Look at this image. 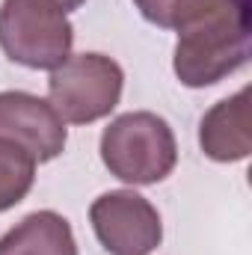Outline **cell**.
I'll return each mask as SVG.
<instances>
[{
    "instance_id": "cell-4",
    "label": "cell",
    "mask_w": 252,
    "mask_h": 255,
    "mask_svg": "<svg viewBox=\"0 0 252 255\" xmlns=\"http://www.w3.org/2000/svg\"><path fill=\"white\" fill-rule=\"evenodd\" d=\"M74 27L45 0L0 3V48L18 65L54 71L71 57Z\"/></svg>"
},
{
    "instance_id": "cell-7",
    "label": "cell",
    "mask_w": 252,
    "mask_h": 255,
    "mask_svg": "<svg viewBox=\"0 0 252 255\" xmlns=\"http://www.w3.org/2000/svg\"><path fill=\"white\" fill-rule=\"evenodd\" d=\"M199 145L211 160L235 163L250 157V89L217 101L199 122Z\"/></svg>"
},
{
    "instance_id": "cell-6",
    "label": "cell",
    "mask_w": 252,
    "mask_h": 255,
    "mask_svg": "<svg viewBox=\"0 0 252 255\" xmlns=\"http://www.w3.org/2000/svg\"><path fill=\"white\" fill-rule=\"evenodd\" d=\"M0 136L27 148L36 163H48L63 154L68 130L48 98L9 89L0 92Z\"/></svg>"
},
{
    "instance_id": "cell-3",
    "label": "cell",
    "mask_w": 252,
    "mask_h": 255,
    "mask_svg": "<svg viewBox=\"0 0 252 255\" xmlns=\"http://www.w3.org/2000/svg\"><path fill=\"white\" fill-rule=\"evenodd\" d=\"M122 65L104 54H71L48 77V101L68 125H89L119 107Z\"/></svg>"
},
{
    "instance_id": "cell-1",
    "label": "cell",
    "mask_w": 252,
    "mask_h": 255,
    "mask_svg": "<svg viewBox=\"0 0 252 255\" xmlns=\"http://www.w3.org/2000/svg\"><path fill=\"white\" fill-rule=\"evenodd\" d=\"M169 30L178 33L172 68L190 89L220 83L250 57L247 0H181Z\"/></svg>"
},
{
    "instance_id": "cell-8",
    "label": "cell",
    "mask_w": 252,
    "mask_h": 255,
    "mask_svg": "<svg viewBox=\"0 0 252 255\" xmlns=\"http://www.w3.org/2000/svg\"><path fill=\"white\" fill-rule=\"evenodd\" d=\"M0 255H77V244L63 214L33 211L0 238Z\"/></svg>"
},
{
    "instance_id": "cell-5",
    "label": "cell",
    "mask_w": 252,
    "mask_h": 255,
    "mask_svg": "<svg viewBox=\"0 0 252 255\" xmlns=\"http://www.w3.org/2000/svg\"><path fill=\"white\" fill-rule=\"evenodd\" d=\"M89 223L110 255H148L163 241L157 208L133 190H110L89 205Z\"/></svg>"
},
{
    "instance_id": "cell-11",
    "label": "cell",
    "mask_w": 252,
    "mask_h": 255,
    "mask_svg": "<svg viewBox=\"0 0 252 255\" xmlns=\"http://www.w3.org/2000/svg\"><path fill=\"white\" fill-rule=\"evenodd\" d=\"M45 3H51L54 9H60L63 15H68V12H74V9H80L86 0H45Z\"/></svg>"
},
{
    "instance_id": "cell-10",
    "label": "cell",
    "mask_w": 252,
    "mask_h": 255,
    "mask_svg": "<svg viewBox=\"0 0 252 255\" xmlns=\"http://www.w3.org/2000/svg\"><path fill=\"white\" fill-rule=\"evenodd\" d=\"M136 9L142 12L145 21L157 24V27H172V18H175V9L181 6V0H133Z\"/></svg>"
},
{
    "instance_id": "cell-2",
    "label": "cell",
    "mask_w": 252,
    "mask_h": 255,
    "mask_svg": "<svg viewBox=\"0 0 252 255\" xmlns=\"http://www.w3.org/2000/svg\"><path fill=\"white\" fill-rule=\"evenodd\" d=\"M101 160L125 184H157L178 163V142L166 119L148 110L122 113L101 133Z\"/></svg>"
},
{
    "instance_id": "cell-9",
    "label": "cell",
    "mask_w": 252,
    "mask_h": 255,
    "mask_svg": "<svg viewBox=\"0 0 252 255\" xmlns=\"http://www.w3.org/2000/svg\"><path fill=\"white\" fill-rule=\"evenodd\" d=\"M36 181V157L12 139L0 136V214L24 202Z\"/></svg>"
}]
</instances>
